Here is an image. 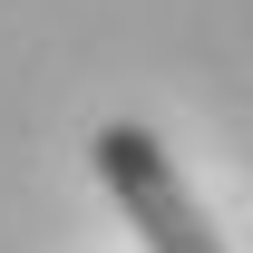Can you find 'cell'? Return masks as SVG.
<instances>
[{
	"instance_id": "1",
	"label": "cell",
	"mask_w": 253,
	"mask_h": 253,
	"mask_svg": "<svg viewBox=\"0 0 253 253\" xmlns=\"http://www.w3.org/2000/svg\"><path fill=\"white\" fill-rule=\"evenodd\" d=\"M88 156H97V175H107V195L126 205V224H136V244H146V253H224L214 224H205V205H195L185 175H175V156H166L136 117L97 126Z\"/></svg>"
}]
</instances>
